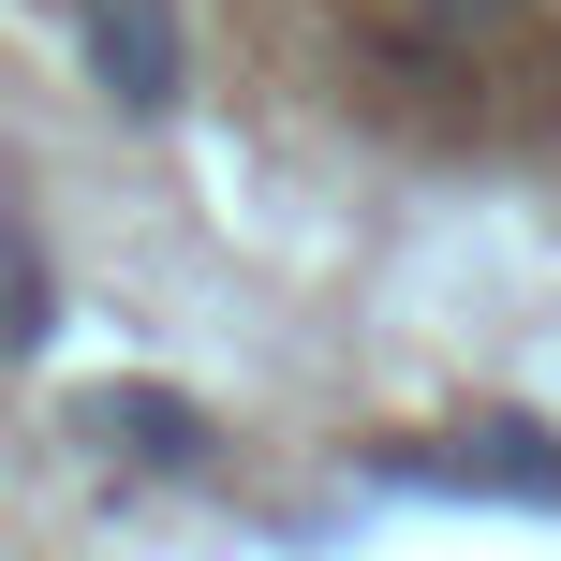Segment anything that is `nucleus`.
<instances>
[{"label":"nucleus","instance_id":"f03ea898","mask_svg":"<svg viewBox=\"0 0 561 561\" xmlns=\"http://www.w3.org/2000/svg\"><path fill=\"white\" fill-rule=\"evenodd\" d=\"M75 428H89L104 458H134V473H207V444H222V428H207L178 385H89Z\"/></svg>","mask_w":561,"mask_h":561},{"label":"nucleus","instance_id":"7ed1b4c3","mask_svg":"<svg viewBox=\"0 0 561 561\" xmlns=\"http://www.w3.org/2000/svg\"><path fill=\"white\" fill-rule=\"evenodd\" d=\"M414 488H517V503H561V458H547V428H517V414H488L458 458H399Z\"/></svg>","mask_w":561,"mask_h":561},{"label":"nucleus","instance_id":"f257e3e1","mask_svg":"<svg viewBox=\"0 0 561 561\" xmlns=\"http://www.w3.org/2000/svg\"><path fill=\"white\" fill-rule=\"evenodd\" d=\"M89 75H104V104L178 118V104H193V45H178V0H89Z\"/></svg>","mask_w":561,"mask_h":561}]
</instances>
